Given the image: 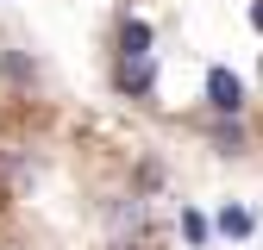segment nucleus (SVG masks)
Segmentation results:
<instances>
[{
    "instance_id": "obj_6",
    "label": "nucleus",
    "mask_w": 263,
    "mask_h": 250,
    "mask_svg": "<svg viewBox=\"0 0 263 250\" xmlns=\"http://www.w3.org/2000/svg\"><path fill=\"white\" fill-rule=\"evenodd\" d=\"M182 238L201 244V238H207V219H201V213H182Z\"/></svg>"
},
{
    "instance_id": "obj_8",
    "label": "nucleus",
    "mask_w": 263,
    "mask_h": 250,
    "mask_svg": "<svg viewBox=\"0 0 263 250\" xmlns=\"http://www.w3.org/2000/svg\"><path fill=\"white\" fill-rule=\"evenodd\" d=\"M113 250H138V244H113Z\"/></svg>"
},
{
    "instance_id": "obj_7",
    "label": "nucleus",
    "mask_w": 263,
    "mask_h": 250,
    "mask_svg": "<svg viewBox=\"0 0 263 250\" xmlns=\"http://www.w3.org/2000/svg\"><path fill=\"white\" fill-rule=\"evenodd\" d=\"M251 25H257V31H263V0H251Z\"/></svg>"
},
{
    "instance_id": "obj_1",
    "label": "nucleus",
    "mask_w": 263,
    "mask_h": 250,
    "mask_svg": "<svg viewBox=\"0 0 263 250\" xmlns=\"http://www.w3.org/2000/svg\"><path fill=\"white\" fill-rule=\"evenodd\" d=\"M207 107L226 113V119H238V113H245V81H238L232 69H207Z\"/></svg>"
},
{
    "instance_id": "obj_4",
    "label": "nucleus",
    "mask_w": 263,
    "mask_h": 250,
    "mask_svg": "<svg viewBox=\"0 0 263 250\" xmlns=\"http://www.w3.org/2000/svg\"><path fill=\"white\" fill-rule=\"evenodd\" d=\"M219 232H226V238H251V213H245V206H226V213H219Z\"/></svg>"
},
{
    "instance_id": "obj_2",
    "label": "nucleus",
    "mask_w": 263,
    "mask_h": 250,
    "mask_svg": "<svg viewBox=\"0 0 263 250\" xmlns=\"http://www.w3.org/2000/svg\"><path fill=\"white\" fill-rule=\"evenodd\" d=\"M113 81H119L125 94H151V81H157V62H151V56H125Z\"/></svg>"
},
{
    "instance_id": "obj_3",
    "label": "nucleus",
    "mask_w": 263,
    "mask_h": 250,
    "mask_svg": "<svg viewBox=\"0 0 263 250\" xmlns=\"http://www.w3.org/2000/svg\"><path fill=\"white\" fill-rule=\"evenodd\" d=\"M119 56H151V25L144 19H125L119 25Z\"/></svg>"
},
{
    "instance_id": "obj_5",
    "label": "nucleus",
    "mask_w": 263,
    "mask_h": 250,
    "mask_svg": "<svg viewBox=\"0 0 263 250\" xmlns=\"http://www.w3.org/2000/svg\"><path fill=\"white\" fill-rule=\"evenodd\" d=\"M213 144H219V150H238V144H245L238 119H219V125H213Z\"/></svg>"
}]
</instances>
